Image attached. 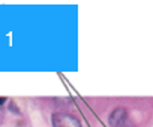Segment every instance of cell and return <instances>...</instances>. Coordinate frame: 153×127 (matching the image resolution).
Returning a JSON list of instances; mask_svg holds the SVG:
<instances>
[{
  "label": "cell",
  "mask_w": 153,
  "mask_h": 127,
  "mask_svg": "<svg viewBox=\"0 0 153 127\" xmlns=\"http://www.w3.org/2000/svg\"><path fill=\"white\" fill-rule=\"evenodd\" d=\"M108 123L111 127H134L132 120L129 118L128 111L123 106H117L113 109V112L108 117Z\"/></svg>",
  "instance_id": "cell-1"
},
{
  "label": "cell",
  "mask_w": 153,
  "mask_h": 127,
  "mask_svg": "<svg viewBox=\"0 0 153 127\" xmlns=\"http://www.w3.org/2000/svg\"><path fill=\"white\" fill-rule=\"evenodd\" d=\"M9 111H11V112H12V111H14V112H15V114H18V112H20V111H18V109H17V105H15V103H14V102H11V103H9Z\"/></svg>",
  "instance_id": "cell-3"
},
{
  "label": "cell",
  "mask_w": 153,
  "mask_h": 127,
  "mask_svg": "<svg viewBox=\"0 0 153 127\" xmlns=\"http://www.w3.org/2000/svg\"><path fill=\"white\" fill-rule=\"evenodd\" d=\"M53 127H81V121L68 112H54L51 115Z\"/></svg>",
  "instance_id": "cell-2"
},
{
  "label": "cell",
  "mask_w": 153,
  "mask_h": 127,
  "mask_svg": "<svg viewBox=\"0 0 153 127\" xmlns=\"http://www.w3.org/2000/svg\"><path fill=\"white\" fill-rule=\"evenodd\" d=\"M5 102H6V99H5V97H0V105H3Z\"/></svg>",
  "instance_id": "cell-4"
}]
</instances>
